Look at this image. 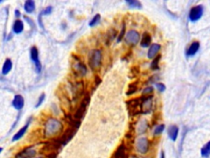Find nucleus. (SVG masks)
Segmentation results:
<instances>
[{
    "label": "nucleus",
    "instance_id": "obj_1",
    "mask_svg": "<svg viewBox=\"0 0 210 158\" xmlns=\"http://www.w3.org/2000/svg\"><path fill=\"white\" fill-rule=\"evenodd\" d=\"M63 129V125L58 119L55 118H50L48 119L44 126V135L45 137H54L60 134Z\"/></svg>",
    "mask_w": 210,
    "mask_h": 158
},
{
    "label": "nucleus",
    "instance_id": "obj_2",
    "mask_svg": "<svg viewBox=\"0 0 210 158\" xmlns=\"http://www.w3.org/2000/svg\"><path fill=\"white\" fill-rule=\"evenodd\" d=\"M76 133V128H75L73 127L69 128H68L67 130L65 131L63 134H62L61 137L54 138V141L55 142H57L58 144L64 146V145H66L68 142L71 141V139L73 137Z\"/></svg>",
    "mask_w": 210,
    "mask_h": 158
},
{
    "label": "nucleus",
    "instance_id": "obj_3",
    "mask_svg": "<svg viewBox=\"0 0 210 158\" xmlns=\"http://www.w3.org/2000/svg\"><path fill=\"white\" fill-rule=\"evenodd\" d=\"M102 53L99 49H95L90 53L89 57V64L92 69H98L101 64Z\"/></svg>",
    "mask_w": 210,
    "mask_h": 158
},
{
    "label": "nucleus",
    "instance_id": "obj_4",
    "mask_svg": "<svg viewBox=\"0 0 210 158\" xmlns=\"http://www.w3.org/2000/svg\"><path fill=\"white\" fill-rule=\"evenodd\" d=\"M37 154V150H36V146L32 145L27 148H25L23 150L19 151L15 158H35Z\"/></svg>",
    "mask_w": 210,
    "mask_h": 158
},
{
    "label": "nucleus",
    "instance_id": "obj_5",
    "mask_svg": "<svg viewBox=\"0 0 210 158\" xmlns=\"http://www.w3.org/2000/svg\"><path fill=\"white\" fill-rule=\"evenodd\" d=\"M89 103H90V97L86 96L82 100V101L80 104V106L77 109V110L76 111V113L74 114L75 120H76L78 121L82 120V118L85 115L86 109H87V107L89 106Z\"/></svg>",
    "mask_w": 210,
    "mask_h": 158
},
{
    "label": "nucleus",
    "instance_id": "obj_6",
    "mask_svg": "<svg viewBox=\"0 0 210 158\" xmlns=\"http://www.w3.org/2000/svg\"><path fill=\"white\" fill-rule=\"evenodd\" d=\"M30 55H31V61L34 63L35 66V71L37 73H40L41 70H42V65L39 59V50H38L37 47L35 46H32L30 50Z\"/></svg>",
    "mask_w": 210,
    "mask_h": 158
},
{
    "label": "nucleus",
    "instance_id": "obj_7",
    "mask_svg": "<svg viewBox=\"0 0 210 158\" xmlns=\"http://www.w3.org/2000/svg\"><path fill=\"white\" fill-rule=\"evenodd\" d=\"M136 149L140 154H145L149 151V140L146 137H140L136 141Z\"/></svg>",
    "mask_w": 210,
    "mask_h": 158
},
{
    "label": "nucleus",
    "instance_id": "obj_8",
    "mask_svg": "<svg viewBox=\"0 0 210 158\" xmlns=\"http://www.w3.org/2000/svg\"><path fill=\"white\" fill-rule=\"evenodd\" d=\"M140 34L135 30H131L126 32V42L130 45H136L140 41Z\"/></svg>",
    "mask_w": 210,
    "mask_h": 158
},
{
    "label": "nucleus",
    "instance_id": "obj_9",
    "mask_svg": "<svg viewBox=\"0 0 210 158\" xmlns=\"http://www.w3.org/2000/svg\"><path fill=\"white\" fill-rule=\"evenodd\" d=\"M203 7L200 6V5H198V6H195L191 8V10L190 12V15H189V17L191 21H195L197 20H199L200 17H202L203 15Z\"/></svg>",
    "mask_w": 210,
    "mask_h": 158
},
{
    "label": "nucleus",
    "instance_id": "obj_10",
    "mask_svg": "<svg viewBox=\"0 0 210 158\" xmlns=\"http://www.w3.org/2000/svg\"><path fill=\"white\" fill-rule=\"evenodd\" d=\"M12 106L17 110H21L23 109L24 105H25V100L24 97L21 95H16L14 96L12 100Z\"/></svg>",
    "mask_w": 210,
    "mask_h": 158
},
{
    "label": "nucleus",
    "instance_id": "obj_11",
    "mask_svg": "<svg viewBox=\"0 0 210 158\" xmlns=\"http://www.w3.org/2000/svg\"><path fill=\"white\" fill-rule=\"evenodd\" d=\"M128 154H127V150L124 144H121L118 148H117L115 152L113 153L112 158H127Z\"/></svg>",
    "mask_w": 210,
    "mask_h": 158
},
{
    "label": "nucleus",
    "instance_id": "obj_12",
    "mask_svg": "<svg viewBox=\"0 0 210 158\" xmlns=\"http://www.w3.org/2000/svg\"><path fill=\"white\" fill-rule=\"evenodd\" d=\"M73 70H74L75 73L78 76H85L87 72V69L85 66V64H83L81 62H76L75 64H73Z\"/></svg>",
    "mask_w": 210,
    "mask_h": 158
},
{
    "label": "nucleus",
    "instance_id": "obj_13",
    "mask_svg": "<svg viewBox=\"0 0 210 158\" xmlns=\"http://www.w3.org/2000/svg\"><path fill=\"white\" fill-rule=\"evenodd\" d=\"M30 123H31V119H30V120L27 121V123L25 124L23 127L21 128V129H19V130L17 131V134H15V135L13 136V137H12V142L18 141L19 139H21V137H23L24 135H25V134L26 133V131H27L28 128H29V125H30Z\"/></svg>",
    "mask_w": 210,
    "mask_h": 158
},
{
    "label": "nucleus",
    "instance_id": "obj_14",
    "mask_svg": "<svg viewBox=\"0 0 210 158\" xmlns=\"http://www.w3.org/2000/svg\"><path fill=\"white\" fill-rule=\"evenodd\" d=\"M83 91H84V86H83V83L82 82L81 83H76L73 85V97H74V100H76L77 98H79L80 96H82Z\"/></svg>",
    "mask_w": 210,
    "mask_h": 158
},
{
    "label": "nucleus",
    "instance_id": "obj_15",
    "mask_svg": "<svg viewBox=\"0 0 210 158\" xmlns=\"http://www.w3.org/2000/svg\"><path fill=\"white\" fill-rule=\"evenodd\" d=\"M24 30V23L23 21L20 20V19H17L16 21H14L13 27H12V31L13 33L15 34H21Z\"/></svg>",
    "mask_w": 210,
    "mask_h": 158
},
{
    "label": "nucleus",
    "instance_id": "obj_16",
    "mask_svg": "<svg viewBox=\"0 0 210 158\" xmlns=\"http://www.w3.org/2000/svg\"><path fill=\"white\" fill-rule=\"evenodd\" d=\"M178 132H179V128L176 125H172L168 128L167 130V134L169 137L173 140V141H176L177 136H178Z\"/></svg>",
    "mask_w": 210,
    "mask_h": 158
},
{
    "label": "nucleus",
    "instance_id": "obj_17",
    "mask_svg": "<svg viewBox=\"0 0 210 158\" xmlns=\"http://www.w3.org/2000/svg\"><path fill=\"white\" fill-rule=\"evenodd\" d=\"M160 49H161V46H160V45H159V44H153V45H151V46L149 47V51H148V55H147L148 58H150V59L154 58V56L158 54V52L159 51Z\"/></svg>",
    "mask_w": 210,
    "mask_h": 158
},
{
    "label": "nucleus",
    "instance_id": "obj_18",
    "mask_svg": "<svg viewBox=\"0 0 210 158\" xmlns=\"http://www.w3.org/2000/svg\"><path fill=\"white\" fill-rule=\"evenodd\" d=\"M24 9L27 13H31L35 10V3L33 0H27L24 4Z\"/></svg>",
    "mask_w": 210,
    "mask_h": 158
},
{
    "label": "nucleus",
    "instance_id": "obj_19",
    "mask_svg": "<svg viewBox=\"0 0 210 158\" xmlns=\"http://www.w3.org/2000/svg\"><path fill=\"white\" fill-rule=\"evenodd\" d=\"M12 62L10 58H7L5 60L4 65H3V69H2L3 75H7V73L12 70Z\"/></svg>",
    "mask_w": 210,
    "mask_h": 158
},
{
    "label": "nucleus",
    "instance_id": "obj_20",
    "mask_svg": "<svg viewBox=\"0 0 210 158\" xmlns=\"http://www.w3.org/2000/svg\"><path fill=\"white\" fill-rule=\"evenodd\" d=\"M199 49H200V43L198 41H194L193 43H191V45H190V47L188 49L187 55H189V56L195 55L197 51L199 50Z\"/></svg>",
    "mask_w": 210,
    "mask_h": 158
},
{
    "label": "nucleus",
    "instance_id": "obj_21",
    "mask_svg": "<svg viewBox=\"0 0 210 158\" xmlns=\"http://www.w3.org/2000/svg\"><path fill=\"white\" fill-rule=\"evenodd\" d=\"M151 36L149 35V33L147 32H145L142 35V38H141V41H140V45L142 47H148L150 43H151Z\"/></svg>",
    "mask_w": 210,
    "mask_h": 158
},
{
    "label": "nucleus",
    "instance_id": "obj_22",
    "mask_svg": "<svg viewBox=\"0 0 210 158\" xmlns=\"http://www.w3.org/2000/svg\"><path fill=\"white\" fill-rule=\"evenodd\" d=\"M201 156L203 157H209L210 156V141L207 142L201 149Z\"/></svg>",
    "mask_w": 210,
    "mask_h": 158
},
{
    "label": "nucleus",
    "instance_id": "obj_23",
    "mask_svg": "<svg viewBox=\"0 0 210 158\" xmlns=\"http://www.w3.org/2000/svg\"><path fill=\"white\" fill-rule=\"evenodd\" d=\"M160 58H161V55H158L156 58H154V59H153V61L152 62V63H151V69H153V70H157V69H159V60Z\"/></svg>",
    "mask_w": 210,
    "mask_h": 158
},
{
    "label": "nucleus",
    "instance_id": "obj_24",
    "mask_svg": "<svg viewBox=\"0 0 210 158\" xmlns=\"http://www.w3.org/2000/svg\"><path fill=\"white\" fill-rule=\"evenodd\" d=\"M100 21V15L99 14H96L95 17L92 18V20L90 21V27H94L95 25H97Z\"/></svg>",
    "mask_w": 210,
    "mask_h": 158
},
{
    "label": "nucleus",
    "instance_id": "obj_25",
    "mask_svg": "<svg viewBox=\"0 0 210 158\" xmlns=\"http://www.w3.org/2000/svg\"><path fill=\"white\" fill-rule=\"evenodd\" d=\"M147 128H148V125H147L146 121L145 120L141 121V123H140V124L139 125V127H138V131H139L140 134L145 133L146 129H147Z\"/></svg>",
    "mask_w": 210,
    "mask_h": 158
},
{
    "label": "nucleus",
    "instance_id": "obj_26",
    "mask_svg": "<svg viewBox=\"0 0 210 158\" xmlns=\"http://www.w3.org/2000/svg\"><path fill=\"white\" fill-rule=\"evenodd\" d=\"M126 3L131 6V7H138L140 8L141 7V4L140 3L139 1H136V0H131V1H126Z\"/></svg>",
    "mask_w": 210,
    "mask_h": 158
},
{
    "label": "nucleus",
    "instance_id": "obj_27",
    "mask_svg": "<svg viewBox=\"0 0 210 158\" xmlns=\"http://www.w3.org/2000/svg\"><path fill=\"white\" fill-rule=\"evenodd\" d=\"M164 128H165L164 124H160V125H158V126L155 128V129H154L153 134H155V135H159V134H162V133H163V131L164 130Z\"/></svg>",
    "mask_w": 210,
    "mask_h": 158
},
{
    "label": "nucleus",
    "instance_id": "obj_28",
    "mask_svg": "<svg viewBox=\"0 0 210 158\" xmlns=\"http://www.w3.org/2000/svg\"><path fill=\"white\" fill-rule=\"evenodd\" d=\"M53 12V7L52 6H48L44 8V10L41 12L42 16H45V15H49Z\"/></svg>",
    "mask_w": 210,
    "mask_h": 158
},
{
    "label": "nucleus",
    "instance_id": "obj_29",
    "mask_svg": "<svg viewBox=\"0 0 210 158\" xmlns=\"http://www.w3.org/2000/svg\"><path fill=\"white\" fill-rule=\"evenodd\" d=\"M44 99H45V94L44 93H42L40 96V97H39V99H38V101L37 103H36V105H35V107L36 108H38V107H40L42 105V103L44 102Z\"/></svg>",
    "mask_w": 210,
    "mask_h": 158
},
{
    "label": "nucleus",
    "instance_id": "obj_30",
    "mask_svg": "<svg viewBox=\"0 0 210 158\" xmlns=\"http://www.w3.org/2000/svg\"><path fill=\"white\" fill-rule=\"evenodd\" d=\"M24 19L27 21L28 24L31 26V28H34V29H35V22L33 21V20H31L30 17H26V16H24Z\"/></svg>",
    "mask_w": 210,
    "mask_h": 158
},
{
    "label": "nucleus",
    "instance_id": "obj_31",
    "mask_svg": "<svg viewBox=\"0 0 210 158\" xmlns=\"http://www.w3.org/2000/svg\"><path fill=\"white\" fill-rule=\"evenodd\" d=\"M156 86H157V88H158L159 91L161 92H164L165 89H166V86H164V84H163V83H157V84H156Z\"/></svg>",
    "mask_w": 210,
    "mask_h": 158
},
{
    "label": "nucleus",
    "instance_id": "obj_32",
    "mask_svg": "<svg viewBox=\"0 0 210 158\" xmlns=\"http://www.w3.org/2000/svg\"><path fill=\"white\" fill-rule=\"evenodd\" d=\"M153 87L152 86H148V87H146L145 89L143 91V93L144 94H149V93L153 92Z\"/></svg>",
    "mask_w": 210,
    "mask_h": 158
},
{
    "label": "nucleus",
    "instance_id": "obj_33",
    "mask_svg": "<svg viewBox=\"0 0 210 158\" xmlns=\"http://www.w3.org/2000/svg\"><path fill=\"white\" fill-rule=\"evenodd\" d=\"M124 31H125V27H123V29H122V31H121V34L119 35L118 39H117V41H120L122 40V36H123V35H124Z\"/></svg>",
    "mask_w": 210,
    "mask_h": 158
},
{
    "label": "nucleus",
    "instance_id": "obj_34",
    "mask_svg": "<svg viewBox=\"0 0 210 158\" xmlns=\"http://www.w3.org/2000/svg\"><path fill=\"white\" fill-rule=\"evenodd\" d=\"M15 16L17 17H21V12L19 10H15Z\"/></svg>",
    "mask_w": 210,
    "mask_h": 158
},
{
    "label": "nucleus",
    "instance_id": "obj_35",
    "mask_svg": "<svg viewBox=\"0 0 210 158\" xmlns=\"http://www.w3.org/2000/svg\"><path fill=\"white\" fill-rule=\"evenodd\" d=\"M160 158H165V153L164 151H161V154H160Z\"/></svg>",
    "mask_w": 210,
    "mask_h": 158
},
{
    "label": "nucleus",
    "instance_id": "obj_36",
    "mask_svg": "<svg viewBox=\"0 0 210 158\" xmlns=\"http://www.w3.org/2000/svg\"><path fill=\"white\" fill-rule=\"evenodd\" d=\"M3 150H4V149H3V148H0V153H1L2 151H3Z\"/></svg>",
    "mask_w": 210,
    "mask_h": 158
},
{
    "label": "nucleus",
    "instance_id": "obj_37",
    "mask_svg": "<svg viewBox=\"0 0 210 158\" xmlns=\"http://www.w3.org/2000/svg\"><path fill=\"white\" fill-rule=\"evenodd\" d=\"M0 3H1V2H0Z\"/></svg>",
    "mask_w": 210,
    "mask_h": 158
}]
</instances>
